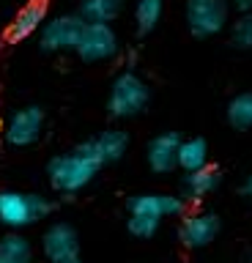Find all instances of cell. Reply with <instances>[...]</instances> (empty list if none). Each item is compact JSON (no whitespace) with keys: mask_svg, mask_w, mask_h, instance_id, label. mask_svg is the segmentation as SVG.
<instances>
[{"mask_svg":"<svg viewBox=\"0 0 252 263\" xmlns=\"http://www.w3.org/2000/svg\"><path fill=\"white\" fill-rule=\"evenodd\" d=\"M184 20L195 39H214L230 25V0H186Z\"/></svg>","mask_w":252,"mask_h":263,"instance_id":"cell-4","label":"cell"},{"mask_svg":"<svg viewBox=\"0 0 252 263\" xmlns=\"http://www.w3.org/2000/svg\"><path fill=\"white\" fill-rule=\"evenodd\" d=\"M0 263H33V244L17 230L6 233L0 238Z\"/></svg>","mask_w":252,"mask_h":263,"instance_id":"cell-17","label":"cell"},{"mask_svg":"<svg viewBox=\"0 0 252 263\" xmlns=\"http://www.w3.org/2000/svg\"><path fill=\"white\" fill-rule=\"evenodd\" d=\"M230 44L241 52H252V11H244L230 22Z\"/></svg>","mask_w":252,"mask_h":263,"instance_id":"cell-20","label":"cell"},{"mask_svg":"<svg viewBox=\"0 0 252 263\" xmlns=\"http://www.w3.org/2000/svg\"><path fill=\"white\" fill-rule=\"evenodd\" d=\"M162 228V219H153V217H145V214H129L126 219V230L132 233L134 238H153Z\"/></svg>","mask_w":252,"mask_h":263,"instance_id":"cell-21","label":"cell"},{"mask_svg":"<svg viewBox=\"0 0 252 263\" xmlns=\"http://www.w3.org/2000/svg\"><path fill=\"white\" fill-rule=\"evenodd\" d=\"M55 203L38 192H20V189H0V225L9 230L30 228L52 214Z\"/></svg>","mask_w":252,"mask_h":263,"instance_id":"cell-2","label":"cell"},{"mask_svg":"<svg viewBox=\"0 0 252 263\" xmlns=\"http://www.w3.org/2000/svg\"><path fill=\"white\" fill-rule=\"evenodd\" d=\"M77 58L85 63H104L121 52V41L112 25H85L77 41Z\"/></svg>","mask_w":252,"mask_h":263,"instance_id":"cell-6","label":"cell"},{"mask_svg":"<svg viewBox=\"0 0 252 263\" xmlns=\"http://www.w3.org/2000/svg\"><path fill=\"white\" fill-rule=\"evenodd\" d=\"M165 14V0H137L134 3V30L137 36H151Z\"/></svg>","mask_w":252,"mask_h":263,"instance_id":"cell-18","label":"cell"},{"mask_svg":"<svg viewBox=\"0 0 252 263\" xmlns=\"http://www.w3.org/2000/svg\"><path fill=\"white\" fill-rule=\"evenodd\" d=\"M241 195H244V197H247V200L252 203V173L247 176V181L241 184Z\"/></svg>","mask_w":252,"mask_h":263,"instance_id":"cell-23","label":"cell"},{"mask_svg":"<svg viewBox=\"0 0 252 263\" xmlns=\"http://www.w3.org/2000/svg\"><path fill=\"white\" fill-rule=\"evenodd\" d=\"M50 20L47 16V0H30L14 14V20L9 22V30H6V41L11 44H20V41H28L30 36H36L38 30L44 28V22Z\"/></svg>","mask_w":252,"mask_h":263,"instance_id":"cell-12","label":"cell"},{"mask_svg":"<svg viewBox=\"0 0 252 263\" xmlns=\"http://www.w3.org/2000/svg\"><path fill=\"white\" fill-rule=\"evenodd\" d=\"M178 145H181L178 132H162V135L151 137L145 145V162H148L151 173L170 176L173 170H178Z\"/></svg>","mask_w":252,"mask_h":263,"instance_id":"cell-11","label":"cell"},{"mask_svg":"<svg viewBox=\"0 0 252 263\" xmlns=\"http://www.w3.org/2000/svg\"><path fill=\"white\" fill-rule=\"evenodd\" d=\"M42 252L50 263H66L80 258V233L71 222H52L42 233Z\"/></svg>","mask_w":252,"mask_h":263,"instance_id":"cell-9","label":"cell"},{"mask_svg":"<svg viewBox=\"0 0 252 263\" xmlns=\"http://www.w3.org/2000/svg\"><path fill=\"white\" fill-rule=\"evenodd\" d=\"M83 145H85V151L104 167V164L121 162L126 156V151H129V135L124 129H104L96 137L83 140Z\"/></svg>","mask_w":252,"mask_h":263,"instance_id":"cell-13","label":"cell"},{"mask_svg":"<svg viewBox=\"0 0 252 263\" xmlns=\"http://www.w3.org/2000/svg\"><path fill=\"white\" fill-rule=\"evenodd\" d=\"M102 164L85 151V145L80 143L77 148H71L66 154H58L47 162V181L58 195L63 197H74L77 192L91 184L99 176Z\"/></svg>","mask_w":252,"mask_h":263,"instance_id":"cell-1","label":"cell"},{"mask_svg":"<svg viewBox=\"0 0 252 263\" xmlns=\"http://www.w3.org/2000/svg\"><path fill=\"white\" fill-rule=\"evenodd\" d=\"M230 6H233L239 14H244V11H252V0H233Z\"/></svg>","mask_w":252,"mask_h":263,"instance_id":"cell-22","label":"cell"},{"mask_svg":"<svg viewBox=\"0 0 252 263\" xmlns=\"http://www.w3.org/2000/svg\"><path fill=\"white\" fill-rule=\"evenodd\" d=\"M3 126H6V123H3V121H0V132H3Z\"/></svg>","mask_w":252,"mask_h":263,"instance_id":"cell-25","label":"cell"},{"mask_svg":"<svg viewBox=\"0 0 252 263\" xmlns=\"http://www.w3.org/2000/svg\"><path fill=\"white\" fill-rule=\"evenodd\" d=\"M225 118L236 132L252 129V90H241L236 93L225 107Z\"/></svg>","mask_w":252,"mask_h":263,"instance_id":"cell-19","label":"cell"},{"mask_svg":"<svg viewBox=\"0 0 252 263\" xmlns=\"http://www.w3.org/2000/svg\"><path fill=\"white\" fill-rule=\"evenodd\" d=\"M121 8H124V0H80L77 14L85 25H112Z\"/></svg>","mask_w":252,"mask_h":263,"instance_id":"cell-15","label":"cell"},{"mask_svg":"<svg viewBox=\"0 0 252 263\" xmlns=\"http://www.w3.org/2000/svg\"><path fill=\"white\" fill-rule=\"evenodd\" d=\"M44 132V110L38 104H28L11 112V118L3 126V140L11 148H30L38 143Z\"/></svg>","mask_w":252,"mask_h":263,"instance_id":"cell-7","label":"cell"},{"mask_svg":"<svg viewBox=\"0 0 252 263\" xmlns=\"http://www.w3.org/2000/svg\"><path fill=\"white\" fill-rule=\"evenodd\" d=\"M66 263H83V260H80V258H77V260H66Z\"/></svg>","mask_w":252,"mask_h":263,"instance_id":"cell-24","label":"cell"},{"mask_svg":"<svg viewBox=\"0 0 252 263\" xmlns=\"http://www.w3.org/2000/svg\"><path fill=\"white\" fill-rule=\"evenodd\" d=\"M219 230H222V219L217 211H189L181 217V225H178V241L186 250H203L217 241Z\"/></svg>","mask_w":252,"mask_h":263,"instance_id":"cell-8","label":"cell"},{"mask_svg":"<svg viewBox=\"0 0 252 263\" xmlns=\"http://www.w3.org/2000/svg\"><path fill=\"white\" fill-rule=\"evenodd\" d=\"M148 104H151V88L137 71L124 69L112 80L110 93H107L110 118H118V121L137 118L140 112L148 110Z\"/></svg>","mask_w":252,"mask_h":263,"instance_id":"cell-3","label":"cell"},{"mask_svg":"<svg viewBox=\"0 0 252 263\" xmlns=\"http://www.w3.org/2000/svg\"><path fill=\"white\" fill-rule=\"evenodd\" d=\"M208 162V143L203 137H181V145H178V170L184 173H195L200 167H206Z\"/></svg>","mask_w":252,"mask_h":263,"instance_id":"cell-16","label":"cell"},{"mask_svg":"<svg viewBox=\"0 0 252 263\" xmlns=\"http://www.w3.org/2000/svg\"><path fill=\"white\" fill-rule=\"evenodd\" d=\"M129 214H145L153 219H167V217H184L186 214V200L181 195L170 192H140L126 200Z\"/></svg>","mask_w":252,"mask_h":263,"instance_id":"cell-10","label":"cell"},{"mask_svg":"<svg viewBox=\"0 0 252 263\" xmlns=\"http://www.w3.org/2000/svg\"><path fill=\"white\" fill-rule=\"evenodd\" d=\"M219 184H222V170L217 164H206V167H200L195 173H184L181 197L186 203H203L208 195L217 192Z\"/></svg>","mask_w":252,"mask_h":263,"instance_id":"cell-14","label":"cell"},{"mask_svg":"<svg viewBox=\"0 0 252 263\" xmlns=\"http://www.w3.org/2000/svg\"><path fill=\"white\" fill-rule=\"evenodd\" d=\"M85 22L80 20V14H58V16H50L44 22V28L38 30V49L47 55H55V52H74L77 49V41H80V33H83Z\"/></svg>","mask_w":252,"mask_h":263,"instance_id":"cell-5","label":"cell"}]
</instances>
